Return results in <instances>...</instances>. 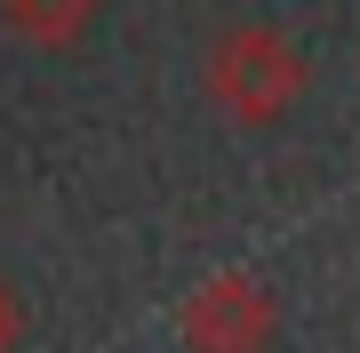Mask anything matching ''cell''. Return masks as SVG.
Wrapping results in <instances>:
<instances>
[{"mask_svg": "<svg viewBox=\"0 0 360 353\" xmlns=\"http://www.w3.org/2000/svg\"><path fill=\"white\" fill-rule=\"evenodd\" d=\"M208 97H217V113L248 120V129H272L304 97V49L272 25H224L208 40Z\"/></svg>", "mask_w": 360, "mask_h": 353, "instance_id": "cell-1", "label": "cell"}, {"mask_svg": "<svg viewBox=\"0 0 360 353\" xmlns=\"http://www.w3.org/2000/svg\"><path fill=\"white\" fill-rule=\"evenodd\" d=\"M272 329H281V305H272V289H264L257 273H240V265L208 273L193 297L176 305L184 353H264Z\"/></svg>", "mask_w": 360, "mask_h": 353, "instance_id": "cell-2", "label": "cell"}, {"mask_svg": "<svg viewBox=\"0 0 360 353\" xmlns=\"http://www.w3.org/2000/svg\"><path fill=\"white\" fill-rule=\"evenodd\" d=\"M96 0H0V25H8L25 49H72L89 32Z\"/></svg>", "mask_w": 360, "mask_h": 353, "instance_id": "cell-3", "label": "cell"}, {"mask_svg": "<svg viewBox=\"0 0 360 353\" xmlns=\"http://www.w3.org/2000/svg\"><path fill=\"white\" fill-rule=\"evenodd\" d=\"M25 329H32V314H25V297H16V281L0 273V353L25 345Z\"/></svg>", "mask_w": 360, "mask_h": 353, "instance_id": "cell-4", "label": "cell"}]
</instances>
